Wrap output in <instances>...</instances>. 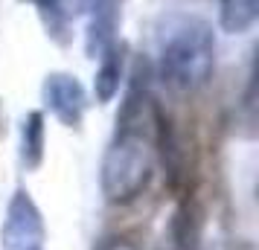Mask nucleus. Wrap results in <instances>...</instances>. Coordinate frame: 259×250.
<instances>
[{"label":"nucleus","instance_id":"obj_1","mask_svg":"<svg viewBox=\"0 0 259 250\" xmlns=\"http://www.w3.org/2000/svg\"><path fill=\"white\" fill-rule=\"evenodd\" d=\"M215 70V35L204 18H172L157 41V76L181 96L207 87Z\"/></svg>","mask_w":259,"mask_h":250},{"label":"nucleus","instance_id":"obj_10","mask_svg":"<svg viewBox=\"0 0 259 250\" xmlns=\"http://www.w3.org/2000/svg\"><path fill=\"white\" fill-rule=\"evenodd\" d=\"M99 250H140V247L134 241H128V238H108V241L99 244Z\"/></svg>","mask_w":259,"mask_h":250},{"label":"nucleus","instance_id":"obj_4","mask_svg":"<svg viewBox=\"0 0 259 250\" xmlns=\"http://www.w3.org/2000/svg\"><path fill=\"white\" fill-rule=\"evenodd\" d=\"M41 99H44V108L59 119L64 128H79L84 122L88 105H91L84 84L73 73H64V70H56V73L44 76Z\"/></svg>","mask_w":259,"mask_h":250},{"label":"nucleus","instance_id":"obj_7","mask_svg":"<svg viewBox=\"0 0 259 250\" xmlns=\"http://www.w3.org/2000/svg\"><path fill=\"white\" fill-rule=\"evenodd\" d=\"M44 143H47V125L41 111H29L21 122V163L26 169H38L44 160Z\"/></svg>","mask_w":259,"mask_h":250},{"label":"nucleus","instance_id":"obj_9","mask_svg":"<svg viewBox=\"0 0 259 250\" xmlns=\"http://www.w3.org/2000/svg\"><path fill=\"white\" fill-rule=\"evenodd\" d=\"M24 3H32L38 12L50 18V21H59L64 18V0H24Z\"/></svg>","mask_w":259,"mask_h":250},{"label":"nucleus","instance_id":"obj_6","mask_svg":"<svg viewBox=\"0 0 259 250\" xmlns=\"http://www.w3.org/2000/svg\"><path fill=\"white\" fill-rule=\"evenodd\" d=\"M96 61H99V64H96V76H94V96H96L99 105H108V102H114V96L119 93L122 76H125V56H122V47H119V44L108 47Z\"/></svg>","mask_w":259,"mask_h":250},{"label":"nucleus","instance_id":"obj_3","mask_svg":"<svg viewBox=\"0 0 259 250\" xmlns=\"http://www.w3.org/2000/svg\"><path fill=\"white\" fill-rule=\"evenodd\" d=\"M44 238H47V227L35 198L26 189H15L0 227L3 250H44Z\"/></svg>","mask_w":259,"mask_h":250},{"label":"nucleus","instance_id":"obj_5","mask_svg":"<svg viewBox=\"0 0 259 250\" xmlns=\"http://www.w3.org/2000/svg\"><path fill=\"white\" fill-rule=\"evenodd\" d=\"M73 3L88 18V56L99 59L108 47L117 44L119 0H73Z\"/></svg>","mask_w":259,"mask_h":250},{"label":"nucleus","instance_id":"obj_2","mask_svg":"<svg viewBox=\"0 0 259 250\" xmlns=\"http://www.w3.org/2000/svg\"><path fill=\"white\" fill-rule=\"evenodd\" d=\"M154 175V148L137 128H122L108 143L99 166V189L108 204H131L149 189Z\"/></svg>","mask_w":259,"mask_h":250},{"label":"nucleus","instance_id":"obj_8","mask_svg":"<svg viewBox=\"0 0 259 250\" xmlns=\"http://www.w3.org/2000/svg\"><path fill=\"white\" fill-rule=\"evenodd\" d=\"M259 21V0H219V24L227 35H245Z\"/></svg>","mask_w":259,"mask_h":250}]
</instances>
